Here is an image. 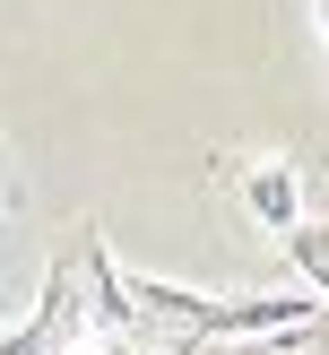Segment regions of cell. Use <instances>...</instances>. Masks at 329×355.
I'll list each match as a JSON object with an SVG mask.
<instances>
[{
	"mask_svg": "<svg viewBox=\"0 0 329 355\" xmlns=\"http://www.w3.org/2000/svg\"><path fill=\"white\" fill-rule=\"evenodd\" d=\"M121 295H130L139 329H208V321H217V295L182 286V277H148V269H121Z\"/></svg>",
	"mask_w": 329,
	"mask_h": 355,
	"instance_id": "obj_2",
	"label": "cell"
},
{
	"mask_svg": "<svg viewBox=\"0 0 329 355\" xmlns=\"http://www.w3.org/2000/svg\"><path fill=\"white\" fill-rule=\"evenodd\" d=\"M0 208H17V191H9V173H0Z\"/></svg>",
	"mask_w": 329,
	"mask_h": 355,
	"instance_id": "obj_8",
	"label": "cell"
},
{
	"mask_svg": "<svg viewBox=\"0 0 329 355\" xmlns=\"http://www.w3.org/2000/svg\"><path fill=\"white\" fill-rule=\"evenodd\" d=\"M78 277H87V329L130 347V338H139V312H130V295H121V260L104 252V234H96V225L78 234Z\"/></svg>",
	"mask_w": 329,
	"mask_h": 355,
	"instance_id": "obj_1",
	"label": "cell"
},
{
	"mask_svg": "<svg viewBox=\"0 0 329 355\" xmlns=\"http://www.w3.org/2000/svg\"><path fill=\"white\" fill-rule=\"evenodd\" d=\"M312 26H321V44H329V0H312Z\"/></svg>",
	"mask_w": 329,
	"mask_h": 355,
	"instance_id": "obj_7",
	"label": "cell"
},
{
	"mask_svg": "<svg viewBox=\"0 0 329 355\" xmlns=\"http://www.w3.org/2000/svg\"><path fill=\"white\" fill-rule=\"evenodd\" d=\"M286 260H294V277H303V295H321V304H329V225H294V234H286Z\"/></svg>",
	"mask_w": 329,
	"mask_h": 355,
	"instance_id": "obj_4",
	"label": "cell"
},
{
	"mask_svg": "<svg viewBox=\"0 0 329 355\" xmlns=\"http://www.w3.org/2000/svg\"><path fill=\"white\" fill-rule=\"evenodd\" d=\"M52 355H121V338H96V329H69Z\"/></svg>",
	"mask_w": 329,
	"mask_h": 355,
	"instance_id": "obj_6",
	"label": "cell"
},
{
	"mask_svg": "<svg viewBox=\"0 0 329 355\" xmlns=\"http://www.w3.org/2000/svg\"><path fill=\"white\" fill-rule=\"evenodd\" d=\"M121 355H156V347H139V338H130V347H121Z\"/></svg>",
	"mask_w": 329,
	"mask_h": 355,
	"instance_id": "obj_9",
	"label": "cell"
},
{
	"mask_svg": "<svg viewBox=\"0 0 329 355\" xmlns=\"http://www.w3.org/2000/svg\"><path fill=\"white\" fill-rule=\"evenodd\" d=\"M199 355H321V338H225V347L208 338Z\"/></svg>",
	"mask_w": 329,
	"mask_h": 355,
	"instance_id": "obj_5",
	"label": "cell"
},
{
	"mask_svg": "<svg viewBox=\"0 0 329 355\" xmlns=\"http://www.w3.org/2000/svg\"><path fill=\"white\" fill-rule=\"evenodd\" d=\"M242 208H251V225H269L277 243L303 225V173L286 165V156H251L242 165Z\"/></svg>",
	"mask_w": 329,
	"mask_h": 355,
	"instance_id": "obj_3",
	"label": "cell"
}]
</instances>
